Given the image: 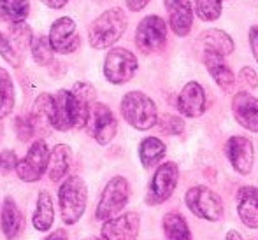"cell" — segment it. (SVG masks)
<instances>
[{"instance_id":"6da1fadb","label":"cell","mask_w":258,"mask_h":240,"mask_svg":"<svg viewBox=\"0 0 258 240\" xmlns=\"http://www.w3.org/2000/svg\"><path fill=\"white\" fill-rule=\"evenodd\" d=\"M126 14L119 7L104 11L88 28V39L92 48L105 49L118 42L126 30Z\"/></svg>"},{"instance_id":"7a4b0ae2","label":"cell","mask_w":258,"mask_h":240,"mask_svg":"<svg viewBox=\"0 0 258 240\" xmlns=\"http://www.w3.org/2000/svg\"><path fill=\"white\" fill-rule=\"evenodd\" d=\"M61 219L65 224H76L83 217L88 203V188L79 176H69L58 190Z\"/></svg>"},{"instance_id":"3957f363","label":"cell","mask_w":258,"mask_h":240,"mask_svg":"<svg viewBox=\"0 0 258 240\" xmlns=\"http://www.w3.org/2000/svg\"><path fill=\"white\" fill-rule=\"evenodd\" d=\"M121 114L136 130H150L158 123L156 105L143 92H128L121 100Z\"/></svg>"},{"instance_id":"277c9868","label":"cell","mask_w":258,"mask_h":240,"mask_svg":"<svg viewBox=\"0 0 258 240\" xmlns=\"http://www.w3.org/2000/svg\"><path fill=\"white\" fill-rule=\"evenodd\" d=\"M130 198V184L125 177L116 176L105 184L102 195H100L99 205L95 210V217L99 221H107L116 217Z\"/></svg>"},{"instance_id":"5b68a950","label":"cell","mask_w":258,"mask_h":240,"mask_svg":"<svg viewBox=\"0 0 258 240\" xmlns=\"http://www.w3.org/2000/svg\"><path fill=\"white\" fill-rule=\"evenodd\" d=\"M186 207L197 217L206 221H220L223 217V202L218 193L206 186H194L184 195Z\"/></svg>"},{"instance_id":"8992f818","label":"cell","mask_w":258,"mask_h":240,"mask_svg":"<svg viewBox=\"0 0 258 240\" xmlns=\"http://www.w3.org/2000/svg\"><path fill=\"white\" fill-rule=\"evenodd\" d=\"M137 58L134 53L123 48H114L107 53L104 61V75L112 85H125L136 75Z\"/></svg>"},{"instance_id":"52a82bcc","label":"cell","mask_w":258,"mask_h":240,"mask_svg":"<svg viewBox=\"0 0 258 240\" xmlns=\"http://www.w3.org/2000/svg\"><path fill=\"white\" fill-rule=\"evenodd\" d=\"M179 181V169L174 162H165L156 169L153 179L148 188L146 203L148 205H160L172 196Z\"/></svg>"},{"instance_id":"ba28073f","label":"cell","mask_w":258,"mask_h":240,"mask_svg":"<svg viewBox=\"0 0 258 240\" xmlns=\"http://www.w3.org/2000/svg\"><path fill=\"white\" fill-rule=\"evenodd\" d=\"M49 158H51V151H49L48 144L44 140H35L32 147L28 149L27 156L18 162L16 174L21 181L25 183H35L39 181L49 167Z\"/></svg>"},{"instance_id":"9c48e42d","label":"cell","mask_w":258,"mask_h":240,"mask_svg":"<svg viewBox=\"0 0 258 240\" xmlns=\"http://www.w3.org/2000/svg\"><path fill=\"white\" fill-rule=\"evenodd\" d=\"M85 128L90 133V137H93L100 145H105L114 139L116 130H118V121H116L114 114L107 105L100 104V102H93L92 107H90L88 123H86Z\"/></svg>"},{"instance_id":"30bf717a","label":"cell","mask_w":258,"mask_h":240,"mask_svg":"<svg viewBox=\"0 0 258 240\" xmlns=\"http://www.w3.org/2000/svg\"><path fill=\"white\" fill-rule=\"evenodd\" d=\"M167 41V27L165 21L160 16H146L139 23L136 30V46L141 53L151 54L163 48Z\"/></svg>"},{"instance_id":"8fae6325","label":"cell","mask_w":258,"mask_h":240,"mask_svg":"<svg viewBox=\"0 0 258 240\" xmlns=\"http://www.w3.org/2000/svg\"><path fill=\"white\" fill-rule=\"evenodd\" d=\"M49 42H51L54 53H74L81 44V39L76 32V21L67 16L53 21L51 28H49Z\"/></svg>"},{"instance_id":"7c38bea8","label":"cell","mask_w":258,"mask_h":240,"mask_svg":"<svg viewBox=\"0 0 258 240\" xmlns=\"http://www.w3.org/2000/svg\"><path fill=\"white\" fill-rule=\"evenodd\" d=\"M141 217L136 212H126L121 216H116L112 219L104 221L102 237L105 240H136L139 235Z\"/></svg>"},{"instance_id":"4fadbf2b","label":"cell","mask_w":258,"mask_h":240,"mask_svg":"<svg viewBox=\"0 0 258 240\" xmlns=\"http://www.w3.org/2000/svg\"><path fill=\"white\" fill-rule=\"evenodd\" d=\"M227 156L230 165L241 176H248L255 163V147L248 137L234 135L227 142Z\"/></svg>"},{"instance_id":"5bb4252c","label":"cell","mask_w":258,"mask_h":240,"mask_svg":"<svg viewBox=\"0 0 258 240\" xmlns=\"http://www.w3.org/2000/svg\"><path fill=\"white\" fill-rule=\"evenodd\" d=\"M234 118L242 128L258 133V98L248 92H239L232 100Z\"/></svg>"},{"instance_id":"9a60e30c","label":"cell","mask_w":258,"mask_h":240,"mask_svg":"<svg viewBox=\"0 0 258 240\" xmlns=\"http://www.w3.org/2000/svg\"><path fill=\"white\" fill-rule=\"evenodd\" d=\"M177 109L186 118H199L206 111V93L199 83L190 81L184 85L177 97Z\"/></svg>"},{"instance_id":"2e32d148","label":"cell","mask_w":258,"mask_h":240,"mask_svg":"<svg viewBox=\"0 0 258 240\" xmlns=\"http://www.w3.org/2000/svg\"><path fill=\"white\" fill-rule=\"evenodd\" d=\"M163 4L169 13V23L174 34L179 37L188 35L194 25V9L190 0H163Z\"/></svg>"},{"instance_id":"e0dca14e","label":"cell","mask_w":258,"mask_h":240,"mask_svg":"<svg viewBox=\"0 0 258 240\" xmlns=\"http://www.w3.org/2000/svg\"><path fill=\"white\" fill-rule=\"evenodd\" d=\"M25 216L16 205L14 198L6 196L2 203V212H0V226H2V233L7 240H18L21 233L25 231Z\"/></svg>"},{"instance_id":"ac0fdd59","label":"cell","mask_w":258,"mask_h":240,"mask_svg":"<svg viewBox=\"0 0 258 240\" xmlns=\"http://www.w3.org/2000/svg\"><path fill=\"white\" fill-rule=\"evenodd\" d=\"M202 60L207 68V72L211 74V77L216 81V85L220 86L223 92H230L234 88V72L230 70L227 63H225V56L218 53H204L202 54Z\"/></svg>"},{"instance_id":"d6986e66","label":"cell","mask_w":258,"mask_h":240,"mask_svg":"<svg viewBox=\"0 0 258 240\" xmlns=\"http://www.w3.org/2000/svg\"><path fill=\"white\" fill-rule=\"evenodd\" d=\"M237 212L241 221L251 230L258 228V190L244 186L237 191Z\"/></svg>"},{"instance_id":"ffe728a7","label":"cell","mask_w":258,"mask_h":240,"mask_svg":"<svg viewBox=\"0 0 258 240\" xmlns=\"http://www.w3.org/2000/svg\"><path fill=\"white\" fill-rule=\"evenodd\" d=\"M72 163V151L69 145L58 144L53 147L51 158H49V167H48V176L51 183H58L60 179H63L67 176L69 169Z\"/></svg>"},{"instance_id":"44dd1931","label":"cell","mask_w":258,"mask_h":240,"mask_svg":"<svg viewBox=\"0 0 258 240\" xmlns=\"http://www.w3.org/2000/svg\"><path fill=\"white\" fill-rule=\"evenodd\" d=\"M32 223L37 231H49L54 223V207L53 198L48 191H41L37 196V207H35Z\"/></svg>"},{"instance_id":"7402d4cb","label":"cell","mask_w":258,"mask_h":240,"mask_svg":"<svg viewBox=\"0 0 258 240\" xmlns=\"http://www.w3.org/2000/svg\"><path fill=\"white\" fill-rule=\"evenodd\" d=\"M32 121L37 128H53L54 121V95L49 93H42L37 97L30 114Z\"/></svg>"},{"instance_id":"603a6c76","label":"cell","mask_w":258,"mask_h":240,"mask_svg":"<svg viewBox=\"0 0 258 240\" xmlns=\"http://www.w3.org/2000/svg\"><path fill=\"white\" fill-rule=\"evenodd\" d=\"M199 42L204 48V53H218L227 56V54H230L234 51V41L230 39V35L221 30L204 32L199 37Z\"/></svg>"},{"instance_id":"cb8c5ba5","label":"cell","mask_w":258,"mask_h":240,"mask_svg":"<svg viewBox=\"0 0 258 240\" xmlns=\"http://www.w3.org/2000/svg\"><path fill=\"white\" fill-rule=\"evenodd\" d=\"M163 235L165 240H194L186 219L177 212H169L163 217Z\"/></svg>"},{"instance_id":"d4e9b609","label":"cell","mask_w":258,"mask_h":240,"mask_svg":"<svg viewBox=\"0 0 258 240\" xmlns=\"http://www.w3.org/2000/svg\"><path fill=\"white\" fill-rule=\"evenodd\" d=\"M165 156V144L156 137H146L139 145V158L144 169L155 167Z\"/></svg>"},{"instance_id":"484cf974","label":"cell","mask_w":258,"mask_h":240,"mask_svg":"<svg viewBox=\"0 0 258 240\" xmlns=\"http://www.w3.org/2000/svg\"><path fill=\"white\" fill-rule=\"evenodd\" d=\"M14 100L16 93H14L13 79L6 68H0V119L7 118L13 112Z\"/></svg>"},{"instance_id":"4316f807","label":"cell","mask_w":258,"mask_h":240,"mask_svg":"<svg viewBox=\"0 0 258 240\" xmlns=\"http://www.w3.org/2000/svg\"><path fill=\"white\" fill-rule=\"evenodd\" d=\"M30 14V2L28 0H0V16L7 21H25Z\"/></svg>"},{"instance_id":"83f0119b","label":"cell","mask_w":258,"mask_h":240,"mask_svg":"<svg viewBox=\"0 0 258 240\" xmlns=\"http://www.w3.org/2000/svg\"><path fill=\"white\" fill-rule=\"evenodd\" d=\"M32 56H34L35 63L41 65V67H48L53 61V46L49 42V37H44V35H39L32 41Z\"/></svg>"},{"instance_id":"f1b7e54d","label":"cell","mask_w":258,"mask_h":240,"mask_svg":"<svg viewBox=\"0 0 258 240\" xmlns=\"http://www.w3.org/2000/svg\"><path fill=\"white\" fill-rule=\"evenodd\" d=\"M195 14L202 21H214L221 16V0H197Z\"/></svg>"},{"instance_id":"f546056e","label":"cell","mask_w":258,"mask_h":240,"mask_svg":"<svg viewBox=\"0 0 258 240\" xmlns=\"http://www.w3.org/2000/svg\"><path fill=\"white\" fill-rule=\"evenodd\" d=\"M11 37L14 39V42H16L18 49L23 51L27 49L28 46H32V30L30 27H28L25 21H16V23L11 25Z\"/></svg>"},{"instance_id":"4dcf8cb0","label":"cell","mask_w":258,"mask_h":240,"mask_svg":"<svg viewBox=\"0 0 258 240\" xmlns=\"http://www.w3.org/2000/svg\"><path fill=\"white\" fill-rule=\"evenodd\" d=\"M0 56L13 67H21V63H23L20 49H14V44L11 42V39L2 32H0Z\"/></svg>"},{"instance_id":"1f68e13d","label":"cell","mask_w":258,"mask_h":240,"mask_svg":"<svg viewBox=\"0 0 258 240\" xmlns=\"http://www.w3.org/2000/svg\"><path fill=\"white\" fill-rule=\"evenodd\" d=\"M158 126L163 133L167 135H179L183 133L184 130V121L177 116H170V114H165L158 119Z\"/></svg>"},{"instance_id":"d6a6232c","label":"cell","mask_w":258,"mask_h":240,"mask_svg":"<svg viewBox=\"0 0 258 240\" xmlns=\"http://www.w3.org/2000/svg\"><path fill=\"white\" fill-rule=\"evenodd\" d=\"M14 130H16V135L21 142H27L34 137L35 133V125L32 121V118L27 116H18L16 121H14Z\"/></svg>"},{"instance_id":"836d02e7","label":"cell","mask_w":258,"mask_h":240,"mask_svg":"<svg viewBox=\"0 0 258 240\" xmlns=\"http://www.w3.org/2000/svg\"><path fill=\"white\" fill-rule=\"evenodd\" d=\"M18 162H20V159H18V156L14 151H9V149L0 151V174L6 176V174H9L11 170H16Z\"/></svg>"},{"instance_id":"e575fe53","label":"cell","mask_w":258,"mask_h":240,"mask_svg":"<svg viewBox=\"0 0 258 240\" xmlns=\"http://www.w3.org/2000/svg\"><path fill=\"white\" fill-rule=\"evenodd\" d=\"M239 79L246 88H256L258 85V75L251 67H242L241 72H239Z\"/></svg>"},{"instance_id":"d590c367","label":"cell","mask_w":258,"mask_h":240,"mask_svg":"<svg viewBox=\"0 0 258 240\" xmlns=\"http://www.w3.org/2000/svg\"><path fill=\"white\" fill-rule=\"evenodd\" d=\"M249 44H251L253 56H255V60L258 63V25H256V27L249 28Z\"/></svg>"},{"instance_id":"8d00e7d4","label":"cell","mask_w":258,"mask_h":240,"mask_svg":"<svg viewBox=\"0 0 258 240\" xmlns=\"http://www.w3.org/2000/svg\"><path fill=\"white\" fill-rule=\"evenodd\" d=\"M125 2H126V7H128L130 11L137 13V11L144 9V7L148 6V2H150V0H125Z\"/></svg>"},{"instance_id":"74e56055","label":"cell","mask_w":258,"mask_h":240,"mask_svg":"<svg viewBox=\"0 0 258 240\" xmlns=\"http://www.w3.org/2000/svg\"><path fill=\"white\" fill-rule=\"evenodd\" d=\"M44 240H69V235H67V231L65 230H56V231H53L51 235H48Z\"/></svg>"},{"instance_id":"f35d334b","label":"cell","mask_w":258,"mask_h":240,"mask_svg":"<svg viewBox=\"0 0 258 240\" xmlns=\"http://www.w3.org/2000/svg\"><path fill=\"white\" fill-rule=\"evenodd\" d=\"M42 2L48 7H51V9H61L63 6H67L69 0H42Z\"/></svg>"},{"instance_id":"ab89813d","label":"cell","mask_w":258,"mask_h":240,"mask_svg":"<svg viewBox=\"0 0 258 240\" xmlns=\"http://www.w3.org/2000/svg\"><path fill=\"white\" fill-rule=\"evenodd\" d=\"M225 240H244L241 237V233L239 231H235V230H230L227 233V237H225Z\"/></svg>"},{"instance_id":"60d3db41","label":"cell","mask_w":258,"mask_h":240,"mask_svg":"<svg viewBox=\"0 0 258 240\" xmlns=\"http://www.w3.org/2000/svg\"><path fill=\"white\" fill-rule=\"evenodd\" d=\"M88 240H105L104 237L102 238H97V237H92V238H88Z\"/></svg>"}]
</instances>
